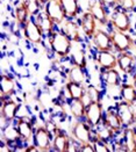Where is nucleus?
Returning <instances> with one entry per match:
<instances>
[{
	"instance_id": "obj_1",
	"label": "nucleus",
	"mask_w": 136,
	"mask_h": 152,
	"mask_svg": "<svg viewBox=\"0 0 136 152\" xmlns=\"http://www.w3.org/2000/svg\"><path fill=\"white\" fill-rule=\"evenodd\" d=\"M47 38H48L49 48L51 49L52 53L56 55L58 58L65 59L71 55L74 42L61 29H56L49 36H47Z\"/></svg>"
},
{
	"instance_id": "obj_25",
	"label": "nucleus",
	"mask_w": 136,
	"mask_h": 152,
	"mask_svg": "<svg viewBox=\"0 0 136 152\" xmlns=\"http://www.w3.org/2000/svg\"><path fill=\"white\" fill-rule=\"evenodd\" d=\"M101 79L104 84L107 87H119L121 83V75L120 71L116 69H111V70H105L101 73Z\"/></svg>"
},
{
	"instance_id": "obj_16",
	"label": "nucleus",
	"mask_w": 136,
	"mask_h": 152,
	"mask_svg": "<svg viewBox=\"0 0 136 152\" xmlns=\"http://www.w3.org/2000/svg\"><path fill=\"white\" fill-rule=\"evenodd\" d=\"M78 23L80 26L84 35L88 39H91V38L93 37L94 33L98 29V22H97V20L94 19V16L88 12V11H85L84 13H82V15L78 18Z\"/></svg>"
},
{
	"instance_id": "obj_22",
	"label": "nucleus",
	"mask_w": 136,
	"mask_h": 152,
	"mask_svg": "<svg viewBox=\"0 0 136 152\" xmlns=\"http://www.w3.org/2000/svg\"><path fill=\"white\" fill-rule=\"evenodd\" d=\"M60 1L65 12L66 19L76 20L82 15V7L79 0H60Z\"/></svg>"
},
{
	"instance_id": "obj_2",
	"label": "nucleus",
	"mask_w": 136,
	"mask_h": 152,
	"mask_svg": "<svg viewBox=\"0 0 136 152\" xmlns=\"http://www.w3.org/2000/svg\"><path fill=\"white\" fill-rule=\"evenodd\" d=\"M71 138L79 144L92 143L94 138V129L87 123L85 120H76L71 126Z\"/></svg>"
},
{
	"instance_id": "obj_20",
	"label": "nucleus",
	"mask_w": 136,
	"mask_h": 152,
	"mask_svg": "<svg viewBox=\"0 0 136 152\" xmlns=\"http://www.w3.org/2000/svg\"><path fill=\"white\" fill-rule=\"evenodd\" d=\"M1 140L10 144L13 149L18 148L19 143L22 142V140L15 123H10L4 128H1Z\"/></svg>"
},
{
	"instance_id": "obj_38",
	"label": "nucleus",
	"mask_w": 136,
	"mask_h": 152,
	"mask_svg": "<svg viewBox=\"0 0 136 152\" xmlns=\"http://www.w3.org/2000/svg\"><path fill=\"white\" fill-rule=\"evenodd\" d=\"M79 151L80 152H94V148L92 143H84L79 144Z\"/></svg>"
},
{
	"instance_id": "obj_15",
	"label": "nucleus",
	"mask_w": 136,
	"mask_h": 152,
	"mask_svg": "<svg viewBox=\"0 0 136 152\" xmlns=\"http://www.w3.org/2000/svg\"><path fill=\"white\" fill-rule=\"evenodd\" d=\"M96 63L102 71L118 69V55H115L112 50L110 51H97L94 56Z\"/></svg>"
},
{
	"instance_id": "obj_37",
	"label": "nucleus",
	"mask_w": 136,
	"mask_h": 152,
	"mask_svg": "<svg viewBox=\"0 0 136 152\" xmlns=\"http://www.w3.org/2000/svg\"><path fill=\"white\" fill-rule=\"evenodd\" d=\"M44 127L47 128L48 130H49L50 132L52 134V135H55L56 132H57V130L60 129L58 126L56 124V122L54 121V120H48V121H46V123H44Z\"/></svg>"
},
{
	"instance_id": "obj_29",
	"label": "nucleus",
	"mask_w": 136,
	"mask_h": 152,
	"mask_svg": "<svg viewBox=\"0 0 136 152\" xmlns=\"http://www.w3.org/2000/svg\"><path fill=\"white\" fill-rule=\"evenodd\" d=\"M69 110L74 120H84L86 113V106L82 100H69Z\"/></svg>"
},
{
	"instance_id": "obj_8",
	"label": "nucleus",
	"mask_w": 136,
	"mask_h": 152,
	"mask_svg": "<svg viewBox=\"0 0 136 152\" xmlns=\"http://www.w3.org/2000/svg\"><path fill=\"white\" fill-rule=\"evenodd\" d=\"M115 109L120 116L124 128L134 127L136 122V109L134 104H130L128 102L121 100L115 103Z\"/></svg>"
},
{
	"instance_id": "obj_33",
	"label": "nucleus",
	"mask_w": 136,
	"mask_h": 152,
	"mask_svg": "<svg viewBox=\"0 0 136 152\" xmlns=\"http://www.w3.org/2000/svg\"><path fill=\"white\" fill-rule=\"evenodd\" d=\"M85 93L88 95V98L91 99L92 102H101V99H102V93L97 86L90 84L86 86V89H85Z\"/></svg>"
},
{
	"instance_id": "obj_14",
	"label": "nucleus",
	"mask_w": 136,
	"mask_h": 152,
	"mask_svg": "<svg viewBox=\"0 0 136 152\" xmlns=\"http://www.w3.org/2000/svg\"><path fill=\"white\" fill-rule=\"evenodd\" d=\"M91 42L97 51H110L113 50V44H112L111 33L98 28L97 31L94 33L93 37L91 38Z\"/></svg>"
},
{
	"instance_id": "obj_23",
	"label": "nucleus",
	"mask_w": 136,
	"mask_h": 152,
	"mask_svg": "<svg viewBox=\"0 0 136 152\" xmlns=\"http://www.w3.org/2000/svg\"><path fill=\"white\" fill-rule=\"evenodd\" d=\"M87 80L86 67H83L80 65L72 64L68 71V81H74L77 84H85Z\"/></svg>"
},
{
	"instance_id": "obj_35",
	"label": "nucleus",
	"mask_w": 136,
	"mask_h": 152,
	"mask_svg": "<svg viewBox=\"0 0 136 152\" xmlns=\"http://www.w3.org/2000/svg\"><path fill=\"white\" fill-rule=\"evenodd\" d=\"M72 63L77 64V65H80L83 67H86V57H85V52L82 49H78V50L74 51V55H72Z\"/></svg>"
},
{
	"instance_id": "obj_41",
	"label": "nucleus",
	"mask_w": 136,
	"mask_h": 152,
	"mask_svg": "<svg viewBox=\"0 0 136 152\" xmlns=\"http://www.w3.org/2000/svg\"><path fill=\"white\" fill-rule=\"evenodd\" d=\"M133 50L135 51V55H136V35L133 37Z\"/></svg>"
},
{
	"instance_id": "obj_42",
	"label": "nucleus",
	"mask_w": 136,
	"mask_h": 152,
	"mask_svg": "<svg viewBox=\"0 0 136 152\" xmlns=\"http://www.w3.org/2000/svg\"><path fill=\"white\" fill-rule=\"evenodd\" d=\"M132 77H133V83H132V84L135 86V88H136V71L133 73V76H132Z\"/></svg>"
},
{
	"instance_id": "obj_31",
	"label": "nucleus",
	"mask_w": 136,
	"mask_h": 152,
	"mask_svg": "<svg viewBox=\"0 0 136 152\" xmlns=\"http://www.w3.org/2000/svg\"><path fill=\"white\" fill-rule=\"evenodd\" d=\"M116 135L118 134L115 131H113L111 128L106 127L102 123L98 128L94 129V136H97L98 138L108 143V144H112V142L116 138Z\"/></svg>"
},
{
	"instance_id": "obj_13",
	"label": "nucleus",
	"mask_w": 136,
	"mask_h": 152,
	"mask_svg": "<svg viewBox=\"0 0 136 152\" xmlns=\"http://www.w3.org/2000/svg\"><path fill=\"white\" fill-rule=\"evenodd\" d=\"M43 11L52 19V21L57 26H61L66 20V15L63 10L60 0H49L46 5Z\"/></svg>"
},
{
	"instance_id": "obj_5",
	"label": "nucleus",
	"mask_w": 136,
	"mask_h": 152,
	"mask_svg": "<svg viewBox=\"0 0 136 152\" xmlns=\"http://www.w3.org/2000/svg\"><path fill=\"white\" fill-rule=\"evenodd\" d=\"M52 140H54V135L44 126H40L35 128L32 143L36 146L38 151L49 152L52 150Z\"/></svg>"
},
{
	"instance_id": "obj_32",
	"label": "nucleus",
	"mask_w": 136,
	"mask_h": 152,
	"mask_svg": "<svg viewBox=\"0 0 136 152\" xmlns=\"http://www.w3.org/2000/svg\"><path fill=\"white\" fill-rule=\"evenodd\" d=\"M24 2L32 18H36L44 8V6L42 5L40 0H24Z\"/></svg>"
},
{
	"instance_id": "obj_28",
	"label": "nucleus",
	"mask_w": 136,
	"mask_h": 152,
	"mask_svg": "<svg viewBox=\"0 0 136 152\" xmlns=\"http://www.w3.org/2000/svg\"><path fill=\"white\" fill-rule=\"evenodd\" d=\"M120 96L124 101L136 106V88L133 84L122 83L120 85Z\"/></svg>"
},
{
	"instance_id": "obj_24",
	"label": "nucleus",
	"mask_w": 136,
	"mask_h": 152,
	"mask_svg": "<svg viewBox=\"0 0 136 152\" xmlns=\"http://www.w3.org/2000/svg\"><path fill=\"white\" fill-rule=\"evenodd\" d=\"M35 20H36V22L38 23L40 28L42 29V31L44 33L46 36H49L51 33H54L56 30L57 25L52 21V19L44 11H42V12L40 13L35 18Z\"/></svg>"
},
{
	"instance_id": "obj_39",
	"label": "nucleus",
	"mask_w": 136,
	"mask_h": 152,
	"mask_svg": "<svg viewBox=\"0 0 136 152\" xmlns=\"http://www.w3.org/2000/svg\"><path fill=\"white\" fill-rule=\"evenodd\" d=\"M101 2L111 11L114 10L115 7H118V0H101Z\"/></svg>"
},
{
	"instance_id": "obj_6",
	"label": "nucleus",
	"mask_w": 136,
	"mask_h": 152,
	"mask_svg": "<svg viewBox=\"0 0 136 152\" xmlns=\"http://www.w3.org/2000/svg\"><path fill=\"white\" fill-rule=\"evenodd\" d=\"M111 38L113 50L116 53H122L133 50V37L129 35V33H124L113 29L111 31Z\"/></svg>"
},
{
	"instance_id": "obj_21",
	"label": "nucleus",
	"mask_w": 136,
	"mask_h": 152,
	"mask_svg": "<svg viewBox=\"0 0 136 152\" xmlns=\"http://www.w3.org/2000/svg\"><path fill=\"white\" fill-rule=\"evenodd\" d=\"M71 137L61 128L57 130V132L54 135L52 140V150L56 152H68L70 144H71Z\"/></svg>"
},
{
	"instance_id": "obj_19",
	"label": "nucleus",
	"mask_w": 136,
	"mask_h": 152,
	"mask_svg": "<svg viewBox=\"0 0 136 152\" xmlns=\"http://www.w3.org/2000/svg\"><path fill=\"white\" fill-rule=\"evenodd\" d=\"M16 93V81L11 75L2 73L0 77V99L12 98Z\"/></svg>"
},
{
	"instance_id": "obj_11",
	"label": "nucleus",
	"mask_w": 136,
	"mask_h": 152,
	"mask_svg": "<svg viewBox=\"0 0 136 152\" xmlns=\"http://www.w3.org/2000/svg\"><path fill=\"white\" fill-rule=\"evenodd\" d=\"M118 69L124 75L133 76L136 71V55L132 51L118 53Z\"/></svg>"
},
{
	"instance_id": "obj_26",
	"label": "nucleus",
	"mask_w": 136,
	"mask_h": 152,
	"mask_svg": "<svg viewBox=\"0 0 136 152\" xmlns=\"http://www.w3.org/2000/svg\"><path fill=\"white\" fill-rule=\"evenodd\" d=\"M121 140L124 142L127 152H136V130L134 127H127L121 132Z\"/></svg>"
},
{
	"instance_id": "obj_18",
	"label": "nucleus",
	"mask_w": 136,
	"mask_h": 152,
	"mask_svg": "<svg viewBox=\"0 0 136 152\" xmlns=\"http://www.w3.org/2000/svg\"><path fill=\"white\" fill-rule=\"evenodd\" d=\"M102 124H105L106 127L111 128L113 131H115L118 135H121V132L124 131V124L120 118V116L118 114L115 107L114 108H108L105 114H104V118H102Z\"/></svg>"
},
{
	"instance_id": "obj_17",
	"label": "nucleus",
	"mask_w": 136,
	"mask_h": 152,
	"mask_svg": "<svg viewBox=\"0 0 136 152\" xmlns=\"http://www.w3.org/2000/svg\"><path fill=\"white\" fill-rule=\"evenodd\" d=\"M15 126L19 130V134L21 136V140L24 143H32L34 132H35V127L33 122L28 117H19L15 120Z\"/></svg>"
},
{
	"instance_id": "obj_40",
	"label": "nucleus",
	"mask_w": 136,
	"mask_h": 152,
	"mask_svg": "<svg viewBox=\"0 0 136 152\" xmlns=\"http://www.w3.org/2000/svg\"><path fill=\"white\" fill-rule=\"evenodd\" d=\"M13 151V148L10 145V144H7V143H5V142H2L1 140V145H0V152H11Z\"/></svg>"
},
{
	"instance_id": "obj_34",
	"label": "nucleus",
	"mask_w": 136,
	"mask_h": 152,
	"mask_svg": "<svg viewBox=\"0 0 136 152\" xmlns=\"http://www.w3.org/2000/svg\"><path fill=\"white\" fill-rule=\"evenodd\" d=\"M93 148H94V152H111L112 146L111 144L101 140L100 138H98L97 136H94V138L92 140Z\"/></svg>"
},
{
	"instance_id": "obj_27",
	"label": "nucleus",
	"mask_w": 136,
	"mask_h": 152,
	"mask_svg": "<svg viewBox=\"0 0 136 152\" xmlns=\"http://www.w3.org/2000/svg\"><path fill=\"white\" fill-rule=\"evenodd\" d=\"M86 87L83 84H77L74 81H68L65 84V92L69 100H80L85 93Z\"/></svg>"
},
{
	"instance_id": "obj_12",
	"label": "nucleus",
	"mask_w": 136,
	"mask_h": 152,
	"mask_svg": "<svg viewBox=\"0 0 136 152\" xmlns=\"http://www.w3.org/2000/svg\"><path fill=\"white\" fill-rule=\"evenodd\" d=\"M60 29L74 43H82L84 41V38H83V34L84 33H83L79 23H78V21H76V20L66 19L62 25L60 26Z\"/></svg>"
},
{
	"instance_id": "obj_43",
	"label": "nucleus",
	"mask_w": 136,
	"mask_h": 152,
	"mask_svg": "<svg viewBox=\"0 0 136 152\" xmlns=\"http://www.w3.org/2000/svg\"><path fill=\"white\" fill-rule=\"evenodd\" d=\"M40 1H41V2H42V5L44 6V5H46V4H47V2L49 1V0H40Z\"/></svg>"
},
{
	"instance_id": "obj_44",
	"label": "nucleus",
	"mask_w": 136,
	"mask_h": 152,
	"mask_svg": "<svg viewBox=\"0 0 136 152\" xmlns=\"http://www.w3.org/2000/svg\"><path fill=\"white\" fill-rule=\"evenodd\" d=\"M135 130H136V129H135Z\"/></svg>"
},
{
	"instance_id": "obj_36",
	"label": "nucleus",
	"mask_w": 136,
	"mask_h": 152,
	"mask_svg": "<svg viewBox=\"0 0 136 152\" xmlns=\"http://www.w3.org/2000/svg\"><path fill=\"white\" fill-rule=\"evenodd\" d=\"M118 6L126 12L130 13L135 11L136 0H118Z\"/></svg>"
},
{
	"instance_id": "obj_9",
	"label": "nucleus",
	"mask_w": 136,
	"mask_h": 152,
	"mask_svg": "<svg viewBox=\"0 0 136 152\" xmlns=\"http://www.w3.org/2000/svg\"><path fill=\"white\" fill-rule=\"evenodd\" d=\"M87 11L91 13L97 22L101 26L110 25V10L101 2V0H88Z\"/></svg>"
},
{
	"instance_id": "obj_3",
	"label": "nucleus",
	"mask_w": 136,
	"mask_h": 152,
	"mask_svg": "<svg viewBox=\"0 0 136 152\" xmlns=\"http://www.w3.org/2000/svg\"><path fill=\"white\" fill-rule=\"evenodd\" d=\"M110 25L113 27V29L124 31V33H130L132 30V20L129 13L124 11L119 6L112 10L110 14Z\"/></svg>"
},
{
	"instance_id": "obj_4",
	"label": "nucleus",
	"mask_w": 136,
	"mask_h": 152,
	"mask_svg": "<svg viewBox=\"0 0 136 152\" xmlns=\"http://www.w3.org/2000/svg\"><path fill=\"white\" fill-rule=\"evenodd\" d=\"M19 102H16L12 98L1 100V108H0V118H1V128L5 126L14 123L18 118V112H19Z\"/></svg>"
},
{
	"instance_id": "obj_10",
	"label": "nucleus",
	"mask_w": 136,
	"mask_h": 152,
	"mask_svg": "<svg viewBox=\"0 0 136 152\" xmlns=\"http://www.w3.org/2000/svg\"><path fill=\"white\" fill-rule=\"evenodd\" d=\"M104 107L101 102H92L86 107V113H85V121L93 128H98L102 123L104 118Z\"/></svg>"
},
{
	"instance_id": "obj_30",
	"label": "nucleus",
	"mask_w": 136,
	"mask_h": 152,
	"mask_svg": "<svg viewBox=\"0 0 136 152\" xmlns=\"http://www.w3.org/2000/svg\"><path fill=\"white\" fill-rule=\"evenodd\" d=\"M32 16H30V14H29L27 7H26L24 0L21 2H19L18 5H15V7H14V19H15V21L21 26V27L24 25H26L27 21Z\"/></svg>"
},
{
	"instance_id": "obj_7",
	"label": "nucleus",
	"mask_w": 136,
	"mask_h": 152,
	"mask_svg": "<svg viewBox=\"0 0 136 152\" xmlns=\"http://www.w3.org/2000/svg\"><path fill=\"white\" fill-rule=\"evenodd\" d=\"M22 34L24 37L32 44H42L43 38H44V33L40 28L38 23L36 22L35 18H30L26 25L22 26Z\"/></svg>"
}]
</instances>
